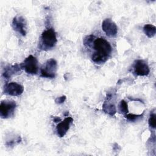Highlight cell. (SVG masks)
Segmentation results:
<instances>
[{
  "label": "cell",
  "mask_w": 156,
  "mask_h": 156,
  "mask_svg": "<svg viewBox=\"0 0 156 156\" xmlns=\"http://www.w3.org/2000/svg\"><path fill=\"white\" fill-rule=\"evenodd\" d=\"M93 44L95 52L91 56L92 60L98 64L105 62L112 52L110 43L104 38L100 37L95 38Z\"/></svg>",
  "instance_id": "cell-1"
},
{
  "label": "cell",
  "mask_w": 156,
  "mask_h": 156,
  "mask_svg": "<svg viewBox=\"0 0 156 156\" xmlns=\"http://www.w3.org/2000/svg\"><path fill=\"white\" fill-rule=\"evenodd\" d=\"M57 41L56 33L54 29L52 27L47 29L41 34L39 48L44 51L49 50L55 46Z\"/></svg>",
  "instance_id": "cell-2"
},
{
  "label": "cell",
  "mask_w": 156,
  "mask_h": 156,
  "mask_svg": "<svg viewBox=\"0 0 156 156\" xmlns=\"http://www.w3.org/2000/svg\"><path fill=\"white\" fill-rule=\"evenodd\" d=\"M21 69L30 74H36L38 72V61L35 57L32 55H29L25 60L20 64Z\"/></svg>",
  "instance_id": "cell-3"
},
{
  "label": "cell",
  "mask_w": 156,
  "mask_h": 156,
  "mask_svg": "<svg viewBox=\"0 0 156 156\" xmlns=\"http://www.w3.org/2000/svg\"><path fill=\"white\" fill-rule=\"evenodd\" d=\"M16 104L13 101H2L0 104V116L7 119L13 116Z\"/></svg>",
  "instance_id": "cell-4"
},
{
  "label": "cell",
  "mask_w": 156,
  "mask_h": 156,
  "mask_svg": "<svg viewBox=\"0 0 156 156\" xmlns=\"http://www.w3.org/2000/svg\"><path fill=\"white\" fill-rule=\"evenodd\" d=\"M57 68V63L54 58L47 60L44 66L41 68V76L52 79L55 77Z\"/></svg>",
  "instance_id": "cell-5"
},
{
  "label": "cell",
  "mask_w": 156,
  "mask_h": 156,
  "mask_svg": "<svg viewBox=\"0 0 156 156\" xmlns=\"http://www.w3.org/2000/svg\"><path fill=\"white\" fill-rule=\"evenodd\" d=\"M23 91V86L16 82H10L6 84L4 88V93L5 94L13 96H20Z\"/></svg>",
  "instance_id": "cell-6"
},
{
  "label": "cell",
  "mask_w": 156,
  "mask_h": 156,
  "mask_svg": "<svg viewBox=\"0 0 156 156\" xmlns=\"http://www.w3.org/2000/svg\"><path fill=\"white\" fill-rule=\"evenodd\" d=\"M102 29L108 37H114L118 32V28L116 24L110 18H106L102 21Z\"/></svg>",
  "instance_id": "cell-7"
},
{
  "label": "cell",
  "mask_w": 156,
  "mask_h": 156,
  "mask_svg": "<svg viewBox=\"0 0 156 156\" xmlns=\"http://www.w3.org/2000/svg\"><path fill=\"white\" fill-rule=\"evenodd\" d=\"M12 27L13 29L25 36L26 34V22L25 19L21 16H16L12 20Z\"/></svg>",
  "instance_id": "cell-8"
},
{
  "label": "cell",
  "mask_w": 156,
  "mask_h": 156,
  "mask_svg": "<svg viewBox=\"0 0 156 156\" xmlns=\"http://www.w3.org/2000/svg\"><path fill=\"white\" fill-rule=\"evenodd\" d=\"M134 73L137 76H146L149 73L148 65L143 60H136L133 64Z\"/></svg>",
  "instance_id": "cell-9"
},
{
  "label": "cell",
  "mask_w": 156,
  "mask_h": 156,
  "mask_svg": "<svg viewBox=\"0 0 156 156\" xmlns=\"http://www.w3.org/2000/svg\"><path fill=\"white\" fill-rule=\"evenodd\" d=\"M73 121V119L71 117L68 116L64 119L63 121H61L58 122L56 127V132L57 135L59 137H63L66 135V132L69 129L70 124Z\"/></svg>",
  "instance_id": "cell-10"
},
{
  "label": "cell",
  "mask_w": 156,
  "mask_h": 156,
  "mask_svg": "<svg viewBox=\"0 0 156 156\" xmlns=\"http://www.w3.org/2000/svg\"><path fill=\"white\" fill-rule=\"evenodd\" d=\"M21 69H22L20 66V65L15 64L13 65H8L4 68L2 76L5 79H9L12 75L20 72Z\"/></svg>",
  "instance_id": "cell-11"
},
{
  "label": "cell",
  "mask_w": 156,
  "mask_h": 156,
  "mask_svg": "<svg viewBox=\"0 0 156 156\" xmlns=\"http://www.w3.org/2000/svg\"><path fill=\"white\" fill-rule=\"evenodd\" d=\"M102 110L105 113H107L110 116L115 115L116 112L115 105L112 103H110L109 100L107 98H106V101L103 104Z\"/></svg>",
  "instance_id": "cell-12"
},
{
  "label": "cell",
  "mask_w": 156,
  "mask_h": 156,
  "mask_svg": "<svg viewBox=\"0 0 156 156\" xmlns=\"http://www.w3.org/2000/svg\"><path fill=\"white\" fill-rule=\"evenodd\" d=\"M143 30L146 36L149 38H152L156 34V27L155 26L150 24H145L143 27Z\"/></svg>",
  "instance_id": "cell-13"
},
{
  "label": "cell",
  "mask_w": 156,
  "mask_h": 156,
  "mask_svg": "<svg viewBox=\"0 0 156 156\" xmlns=\"http://www.w3.org/2000/svg\"><path fill=\"white\" fill-rule=\"evenodd\" d=\"M143 113L141 115H135V114H132V113H127L125 115V118L131 121V122H135L137 121L141 118H143Z\"/></svg>",
  "instance_id": "cell-14"
},
{
  "label": "cell",
  "mask_w": 156,
  "mask_h": 156,
  "mask_svg": "<svg viewBox=\"0 0 156 156\" xmlns=\"http://www.w3.org/2000/svg\"><path fill=\"white\" fill-rule=\"evenodd\" d=\"M119 110L122 115H126L129 112L127 103L124 100H121L119 104Z\"/></svg>",
  "instance_id": "cell-15"
},
{
  "label": "cell",
  "mask_w": 156,
  "mask_h": 156,
  "mask_svg": "<svg viewBox=\"0 0 156 156\" xmlns=\"http://www.w3.org/2000/svg\"><path fill=\"white\" fill-rule=\"evenodd\" d=\"M155 113L152 112L150 114L149 119H148V124L150 127L152 129H155L156 127V119H155Z\"/></svg>",
  "instance_id": "cell-16"
},
{
  "label": "cell",
  "mask_w": 156,
  "mask_h": 156,
  "mask_svg": "<svg viewBox=\"0 0 156 156\" xmlns=\"http://www.w3.org/2000/svg\"><path fill=\"white\" fill-rule=\"evenodd\" d=\"M94 40H95V37L93 35H90L87 36L83 39V44L85 46L90 47L93 43Z\"/></svg>",
  "instance_id": "cell-17"
},
{
  "label": "cell",
  "mask_w": 156,
  "mask_h": 156,
  "mask_svg": "<svg viewBox=\"0 0 156 156\" xmlns=\"http://www.w3.org/2000/svg\"><path fill=\"white\" fill-rule=\"evenodd\" d=\"M66 99V97L65 96H62L60 97H58L55 99V102L56 104H62L63 103Z\"/></svg>",
  "instance_id": "cell-18"
},
{
  "label": "cell",
  "mask_w": 156,
  "mask_h": 156,
  "mask_svg": "<svg viewBox=\"0 0 156 156\" xmlns=\"http://www.w3.org/2000/svg\"><path fill=\"white\" fill-rule=\"evenodd\" d=\"M54 121L55 122H59L61 121V119L57 116H54Z\"/></svg>",
  "instance_id": "cell-19"
}]
</instances>
